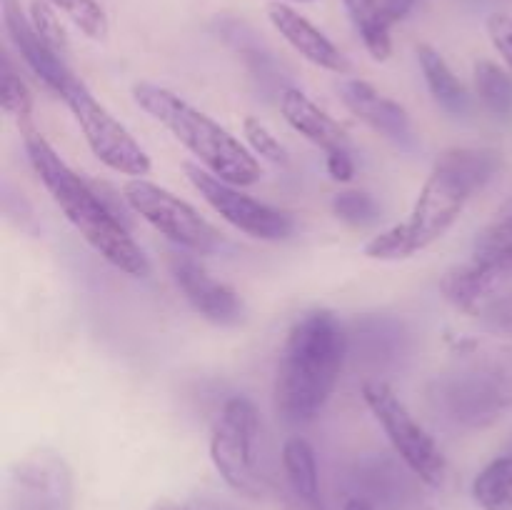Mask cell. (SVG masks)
Instances as JSON below:
<instances>
[{"instance_id":"cell-1","label":"cell","mask_w":512,"mask_h":510,"mask_svg":"<svg viewBox=\"0 0 512 510\" xmlns=\"http://www.w3.org/2000/svg\"><path fill=\"white\" fill-rule=\"evenodd\" d=\"M500 155L488 148H448L438 155L408 220L383 230L365 243V255L375 260H400L420 253L443 238L465 205L493 180Z\"/></svg>"},{"instance_id":"cell-2","label":"cell","mask_w":512,"mask_h":510,"mask_svg":"<svg viewBox=\"0 0 512 510\" xmlns=\"http://www.w3.org/2000/svg\"><path fill=\"white\" fill-rule=\"evenodd\" d=\"M350 333L333 310H308L295 320L280 350L275 373V413L290 425H305L323 413L340 378Z\"/></svg>"},{"instance_id":"cell-3","label":"cell","mask_w":512,"mask_h":510,"mask_svg":"<svg viewBox=\"0 0 512 510\" xmlns=\"http://www.w3.org/2000/svg\"><path fill=\"white\" fill-rule=\"evenodd\" d=\"M25 155L33 165L35 175L50 198L55 200L68 223L80 233V238L113 268L130 278H148L150 263L143 248L133 240L118 215L105 205V200L65 163L58 150L43 138L40 130H23Z\"/></svg>"},{"instance_id":"cell-4","label":"cell","mask_w":512,"mask_h":510,"mask_svg":"<svg viewBox=\"0 0 512 510\" xmlns=\"http://www.w3.org/2000/svg\"><path fill=\"white\" fill-rule=\"evenodd\" d=\"M133 98L145 113L158 120L180 145L195 155L205 170L233 185L258 183L263 168L253 150L245 148L228 128L205 115L173 90L155 83H138Z\"/></svg>"},{"instance_id":"cell-5","label":"cell","mask_w":512,"mask_h":510,"mask_svg":"<svg viewBox=\"0 0 512 510\" xmlns=\"http://www.w3.org/2000/svg\"><path fill=\"white\" fill-rule=\"evenodd\" d=\"M363 400L380 428L385 430L398 458L408 465L410 473L430 488H440L445 473H448L443 450L438 448L433 435L415 420V415L405 408L395 390L383 380H368L363 383Z\"/></svg>"},{"instance_id":"cell-6","label":"cell","mask_w":512,"mask_h":510,"mask_svg":"<svg viewBox=\"0 0 512 510\" xmlns=\"http://www.w3.org/2000/svg\"><path fill=\"white\" fill-rule=\"evenodd\" d=\"M258 428L260 420L255 405L243 395H235L225 400L210 435V458L215 470L235 493L248 498H263L268 493V483L260 475L255 460Z\"/></svg>"},{"instance_id":"cell-7","label":"cell","mask_w":512,"mask_h":510,"mask_svg":"<svg viewBox=\"0 0 512 510\" xmlns=\"http://www.w3.org/2000/svg\"><path fill=\"white\" fill-rule=\"evenodd\" d=\"M130 208L153 225L160 235L175 243L178 248L190 250L195 255L218 253L223 248V235L210 220H205L190 203L180 195L170 193L158 183L145 178H133L123 188Z\"/></svg>"},{"instance_id":"cell-8","label":"cell","mask_w":512,"mask_h":510,"mask_svg":"<svg viewBox=\"0 0 512 510\" xmlns=\"http://www.w3.org/2000/svg\"><path fill=\"white\" fill-rule=\"evenodd\" d=\"M65 105L73 113L75 123L83 130V138L88 148L93 150L95 158L110 170L133 178H143L150 173V158L138 140L130 135V130L90 93L83 80H75L63 95Z\"/></svg>"},{"instance_id":"cell-9","label":"cell","mask_w":512,"mask_h":510,"mask_svg":"<svg viewBox=\"0 0 512 510\" xmlns=\"http://www.w3.org/2000/svg\"><path fill=\"white\" fill-rule=\"evenodd\" d=\"M183 170L200 198L233 228L243 230L255 240H285L293 235L295 220L285 210L260 203L253 195L243 193L240 185L218 178L200 163H185Z\"/></svg>"},{"instance_id":"cell-10","label":"cell","mask_w":512,"mask_h":510,"mask_svg":"<svg viewBox=\"0 0 512 510\" xmlns=\"http://www.w3.org/2000/svg\"><path fill=\"white\" fill-rule=\"evenodd\" d=\"M5 510H75V478L53 448H35L10 468Z\"/></svg>"},{"instance_id":"cell-11","label":"cell","mask_w":512,"mask_h":510,"mask_svg":"<svg viewBox=\"0 0 512 510\" xmlns=\"http://www.w3.org/2000/svg\"><path fill=\"white\" fill-rule=\"evenodd\" d=\"M433 398L450 420L465 428H485L503 410L490 388L483 363L440 375L433 385Z\"/></svg>"},{"instance_id":"cell-12","label":"cell","mask_w":512,"mask_h":510,"mask_svg":"<svg viewBox=\"0 0 512 510\" xmlns=\"http://www.w3.org/2000/svg\"><path fill=\"white\" fill-rule=\"evenodd\" d=\"M170 273L193 310L215 325H238L245 315L243 298L228 283L215 280L190 255H173Z\"/></svg>"},{"instance_id":"cell-13","label":"cell","mask_w":512,"mask_h":510,"mask_svg":"<svg viewBox=\"0 0 512 510\" xmlns=\"http://www.w3.org/2000/svg\"><path fill=\"white\" fill-rule=\"evenodd\" d=\"M0 13H3L5 33H8L10 43L15 45L20 58H23L25 65H28V68L60 98V95L78 80V75L70 70L68 58L55 53V50L40 38L38 30L30 23V15H25L20 0H0Z\"/></svg>"},{"instance_id":"cell-14","label":"cell","mask_w":512,"mask_h":510,"mask_svg":"<svg viewBox=\"0 0 512 510\" xmlns=\"http://www.w3.org/2000/svg\"><path fill=\"white\" fill-rule=\"evenodd\" d=\"M338 93L345 108H348L355 118L363 120L368 128H373L375 133L383 135L390 143L400 145V148H413V123H410V115L403 105L395 103L388 95H383L380 90H375L373 85L358 78L343 80V83L338 85Z\"/></svg>"},{"instance_id":"cell-15","label":"cell","mask_w":512,"mask_h":510,"mask_svg":"<svg viewBox=\"0 0 512 510\" xmlns=\"http://www.w3.org/2000/svg\"><path fill=\"white\" fill-rule=\"evenodd\" d=\"M268 20L270 25L278 30L280 38H283L295 53L303 55L308 63L338 75L350 73L353 65H350L348 55H345L323 30L315 28V25L310 23L305 15H300L295 8H290V5L285 3H270Z\"/></svg>"},{"instance_id":"cell-16","label":"cell","mask_w":512,"mask_h":510,"mask_svg":"<svg viewBox=\"0 0 512 510\" xmlns=\"http://www.w3.org/2000/svg\"><path fill=\"white\" fill-rule=\"evenodd\" d=\"M343 5L365 50L375 60H388L393 55V25L408 18L415 0H343Z\"/></svg>"},{"instance_id":"cell-17","label":"cell","mask_w":512,"mask_h":510,"mask_svg":"<svg viewBox=\"0 0 512 510\" xmlns=\"http://www.w3.org/2000/svg\"><path fill=\"white\" fill-rule=\"evenodd\" d=\"M280 113H283L285 123L310 140L313 145L323 148L325 153L333 150H350V138L345 133L343 125L325 113L320 105H315L303 90L298 88H285L280 90Z\"/></svg>"},{"instance_id":"cell-18","label":"cell","mask_w":512,"mask_h":510,"mask_svg":"<svg viewBox=\"0 0 512 510\" xmlns=\"http://www.w3.org/2000/svg\"><path fill=\"white\" fill-rule=\"evenodd\" d=\"M505 278L495 275L493 270L483 268L475 263L473 258L465 263L455 265L440 280V290H443L445 300L453 303L458 310H468V313H483L490 303L500 295Z\"/></svg>"},{"instance_id":"cell-19","label":"cell","mask_w":512,"mask_h":510,"mask_svg":"<svg viewBox=\"0 0 512 510\" xmlns=\"http://www.w3.org/2000/svg\"><path fill=\"white\" fill-rule=\"evenodd\" d=\"M470 258L495 275L508 280L512 275V200L478 230Z\"/></svg>"},{"instance_id":"cell-20","label":"cell","mask_w":512,"mask_h":510,"mask_svg":"<svg viewBox=\"0 0 512 510\" xmlns=\"http://www.w3.org/2000/svg\"><path fill=\"white\" fill-rule=\"evenodd\" d=\"M418 60H420V70H423L425 75V83H428V90L435 98V103L453 115L468 113L470 95L468 90H465V85L460 83L458 75L453 73L448 60H445L433 45H425V43L418 45Z\"/></svg>"},{"instance_id":"cell-21","label":"cell","mask_w":512,"mask_h":510,"mask_svg":"<svg viewBox=\"0 0 512 510\" xmlns=\"http://www.w3.org/2000/svg\"><path fill=\"white\" fill-rule=\"evenodd\" d=\"M350 343H355L358 348V358L385 365L405 350V330L403 325L390 318H365L350 333Z\"/></svg>"},{"instance_id":"cell-22","label":"cell","mask_w":512,"mask_h":510,"mask_svg":"<svg viewBox=\"0 0 512 510\" xmlns=\"http://www.w3.org/2000/svg\"><path fill=\"white\" fill-rule=\"evenodd\" d=\"M283 468L295 498L308 500V503H320L318 460H315V450L308 440L300 438V435L285 440Z\"/></svg>"},{"instance_id":"cell-23","label":"cell","mask_w":512,"mask_h":510,"mask_svg":"<svg viewBox=\"0 0 512 510\" xmlns=\"http://www.w3.org/2000/svg\"><path fill=\"white\" fill-rule=\"evenodd\" d=\"M473 498L483 510H512V455L495 458L480 470Z\"/></svg>"},{"instance_id":"cell-24","label":"cell","mask_w":512,"mask_h":510,"mask_svg":"<svg viewBox=\"0 0 512 510\" xmlns=\"http://www.w3.org/2000/svg\"><path fill=\"white\" fill-rule=\"evenodd\" d=\"M475 93L493 115L512 113V78L508 70L490 60H478L473 68Z\"/></svg>"},{"instance_id":"cell-25","label":"cell","mask_w":512,"mask_h":510,"mask_svg":"<svg viewBox=\"0 0 512 510\" xmlns=\"http://www.w3.org/2000/svg\"><path fill=\"white\" fill-rule=\"evenodd\" d=\"M0 105H3L5 115L15 120L20 133L33 128V95L15 70L8 53H3V63H0Z\"/></svg>"},{"instance_id":"cell-26","label":"cell","mask_w":512,"mask_h":510,"mask_svg":"<svg viewBox=\"0 0 512 510\" xmlns=\"http://www.w3.org/2000/svg\"><path fill=\"white\" fill-rule=\"evenodd\" d=\"M45 3L53 5L65 18L73 20L75 28L83 35H88L90 40L108 38V15L100 8L98 0H45Z\"/></svg>"},{"instance_id":"cell-27","label":"cell","mask_w":512,"mask_h":510,"mask_svg":"<svg viewBox=\"0 0 512 510\" xmlns=\"http://www.w3.org/2000/svg\"><path fill=\"white\" fill-rule=\"evenodd\" d=\"M333 213L343 223L368 228L380 220V205L373 195L363 193V190H343L333 198Z\"/></svg>"},{"instance_id":"cell-28","label":"cell","mask_w":512,"mask_h":510,"mask_svg":"<svg viewBox=\"0 0 512 510\" xmlns=\"http://www.w3.org/2000/svg\"><path fill=\"white\" fill-rule=\"evenodd\" d=\"M243 135L248 140L250 150L253 155H260L263 160L273 165H288L290 163V155L285 150V145L270 133V128L265 123H260L258 118H245L243 123Z\"/></svg>"},{"instance_id":"cell-29","label":"cell","mask_w":512,"mask_h":510,"mask_svg":"<svg viewBox=\"0 0 512 510\" xmlns=\"http://www.w3.org/2000/svg\"><path fill=\"white\" fill-rule=\"evenodd\" d=\"M30 23H33V28L38 30L40 38H43L45 43L55 50V53H60L63 58H68V53H70L68 35H65V28L60 25L53 5H48L45 0H33V5H30Z\"/></svg>"},{"instance_id":"cell-30","label":"cell","mask_w":512,"mask_h":510,"mask_svg":"<svg viewBox=\"0 0 512 510\" xmlns=\"http://www.w3.org/2000/svg\"><path fill=\"white\" fill-rule=\"evenodd\" d=\"M488 35L493 40L495 50L503 55L505 63L512 70V18L505 13H493L488 18Z\"/></svg>"},{"instance_id":"cell-31","label":"cell","mask_w":512,"mask_h":510,"mask_svg":"<svg viewBox=\"0 0 512 510\" xmlns=\"http://www.w3.org/2000/svg\"><path fill=\"white\" fill-rule=\"evenodd\" d=\"M150 510H238L223 498H215V495H195L188 503H178V500L160 498L155 500Z\"/></svg>"},{"instance_id":"cell-32","label":"cell","mask_w":512,"mask_h":510,"mask_svg":"<svg viewBox=\"0 0 512 510\" xmlns=\"http://www.w3.org/2000/svg\"><path fill=\"white\" fill-rule=\"evenodd\" d=\"M483 315L495 330H503V333L512 335V290L498 295V298L483 310Z\"/></svg>"},{"instance_id":"cell-33","label":"cell","mask_w":512,"mask_h":510,"mask_svg":"<svg viewBox=\"0 0 512 510\" xmlns=\"http://www.w3.org/2000/svg\"><path fill=\"white\" fill-rule=\"evenodd\" d=\"M325 168H328L330 178L338 180V183H348L355 175V163L350 158V150H333V153H328Z\"/></svg>"},{"instance_id":"cell-34","label":"cell","mask_w":512,"mask_h":510,"mask_svg":"<svg viewBox=\"0 0 512 510\" xmlns=\"http://www.w3.org/2000/svg\"><path fill=\"white\" fill-rule=\"evenodd\" d=\"M343 510H378V505L370 498H365V495H355V498L345 500Z\"/></svg>"},{"instance_id":"cell-35","label":"cell","mask_w":512,"mask_h":510,"mask_svg":"<svg viewBox=\"0 0 512 510\" xmlns=\"http://www.w3.org/2000/svg\"><path fill=\"white\" fill-rule=\"evenodd\" d=\"M293 3H315V0H293Z\"/></svg>"}]
</instances>
